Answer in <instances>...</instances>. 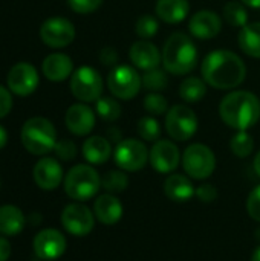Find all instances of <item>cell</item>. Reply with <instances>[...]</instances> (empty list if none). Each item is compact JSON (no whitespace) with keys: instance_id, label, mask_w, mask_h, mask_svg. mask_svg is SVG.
Returning <instances> with one entry per match:
<instances>
[{"instance_id":"cell-10","label":"cell","mask_w":260,"mask_h":261,"mask_svg":"<svg viewBox=\"0 0 260 261\" xmlns=\"http://www.w3.org/2000/svg\"><path fill=\"white\" fill-rule=\"evenodd\" d=\"M107 87L115 98L129 101L138 95L143 80L130 66H116L107 76Z\"/></svg>"},{"instance_id":"cell-3","label":"cell","mask_w":260,"mask_h":261,"mask_svg":"<svg viewBox=\"0 0 260 261\" xmlns=\"http://www.w3.org/2000/svg\"><path fill=\"white\" fill-rule=\"evenodd\" d=\"M162 64L169 73L185 75L198 64V49L185 32H173L162 49Z\"/></svg>"},{"instance_id":"cell-29","label":"cell","mask_w":260,"mask_h":261,"mask_svg":"<svg viewBox=\"0 0 260 261\" xmlns=\"http://www.w3.org/2000/svg\"><path fill=\"white\" fill-rule=\"evenodd\" d=\"M101 187L110 194H118V193H123L127 190L129 177L121 170H112V171H107L101 177Z\"/></svg>"},{"instance_id":"cell-35","label":"cell","mask_w":260,"mask_h":261,"mask_svg":"<svg viewBox=\"0 0 260 261\" xmlns=\"http://www.w3.org/2000/svg\"><path fill=\"white\" fill-rule=\"evenodd\" d=\"M144 109L149 115H153V116H161L164 113L169 112V102L167 99L158 93V92H152L149 95H146L144 98Z\"/></svg>"},{"instance_id":"cell-39","label":"cell","mask_w":260,"mask_h":261,"mask_svg":"<svg viewBox=\"0 0 260 261\" xmlns=\"http://www.w3.org/2000/svg\"><path fill=\"white\" fill-rule=\"evenodd\" d=\"M196 196H198V199H199L201 202H204V203H211V202H215V200L218 199V190H216L213 185H210V184H204V185L198 187Z\"/></svg>"},{"instance_id":"cell-17","label":"cell","mask_w":260,"mask_h":261,"mask_svg":"<svg viewBox=\"0 0 260 261\" xmlns=\"http://www.w3.org/2000/svg\"><path fill=\"white\" fill-rule=\"evenodd\" d=\"M64 122H66L67 130L72 135L86 136L95 127V113L89 106H86L83 102L74 104L67 109V112L64 115Z\"/></svg>"},{"instance_id":"cell-25","label":"cell","mask_w":260,"mask_h":261,"mask_svg":"<svg viewBox=\"0 0 260 261\" xmlns=\"http://www.w3.org/2000/svg\"><path fill=\"white\" fill-rule=\"evenodd\" d=\"M26 219L23 213L14 205L0 206V234L3 236H17L23 231Z\"/></svg>"},{"instance_id":"cell-28","label":"cell","mask_w":260,"mask_h":261,"mask_svg":"<svg viewBox=\"0 0 260 261\" xmlns=\"http://www.w3.org/2000/svg\"><path fill=\"white\" fill-rule=\"evenodd\" d=\"M222 17L230 26L234 28H244L245 24H248V12L241 2L233 0L225 3L222 9Z\"/></svg>"},{"instance_id":"cell-19","label":"cell","mask_w":260,"mask_h":261,"mask_svg":"<svg viewBox=\"0 0 260 261\" xmlns=\"http://www.w3.org/2000/svg\"><path fill=\"white\" fill-rule=\"evenodd\" d=\"M129 57H130V61L133 63V66L144 72L158 67L162 60L159 49L153 43H150V40L135 41L130 46Z\"/></svg>"},{"instance_id":"cell-31","label":"cell","mask_w":260,"mask_h":261,"mask_svg":"<svg viewBox=\"0 0 260 261\" xmlns=\"http://www.w3.org/2000/svg\"><path fill=\"white\" fill-rule=\"evenodd\" d=\"M167 70H161L159 67L146 70L144 75L141 76L143 80V87L150 92H161L167 89L169 86V76L166 73Z\"/></svg>"},{"instance_id":"cell-34","label":"cell","mask_w":260,"mask_h":261,"mask_svg":"<svg viewBox=\"0 0 260 261\" xmlns=\"http://www.w3.org/2000/svg\"><path fill=\"white\" fill-rule=\"evenodd\" d=\"M158 28H159L158 20L150 14H144L136 20L135 32L141 40H150V38H153L156 35Z\"/></svg>"},{"instance_id":"cell-24","label":"cell","mask_w":260,"mask_h":261,"mask_svg":"<svg viewBox=\"0 0 260 261\" xmlns=\"http://www.w3.org/2000/svg\"><path fill=\"white\" fill-rule=\"evenodd\" d=\"M83 156L92 165L106 164L112 156L110 141L103 136H90L83 144Z\"/></svg>"},{"instance_id":"cell-26","label":"cell","mask_w":260,"mask_h":261,"mask_svg":"<svg viewBox=\"0 0 260 261\" xmlns=\"http://www.w3.org/2000/svg\"><path fill=\"white\" fill-rule=\"evenodd\" d=\"M239 46L248 57L260 58V21L248 23L241 28Z\"/></svg>"},{"instance_id":"cell-1","label":"cell","mask_w":260,"mask_h":261,"mask_svg":"<svg viewBox=\"0 0 260 261\" xmlns=\"http://www.w3.org/2000/svg\"><path fill=\"white\" fill-rule=\"evenodd\" d=\"M204 81L218 90H230L241 86L247 76V66L242 58L227 49L210 52L201 66Z\"/></svg>"},{"instance_id":"cell-30","label":"cell","mask_w":260,"mask_h":261,"mask_svg":"<svg viewBox=\"0 0 260 261\" xmlns=\"http://www.w3.org/2000/svg\"><path fill=\"white\" fill-rule=\"evenodd\" d=\"M95 110L98 116L106 122H115L121 116V106L115 98L110 96H101L95 102Z\"/></svg>"},{"instance_id":"cell-13","label":"cell","mask_w":260,"mask_h":261,"mask_svg":"<svg viewBox=\"0 0 260 261\" xmlns=\"http://www.w3.org/2000/svg\"><path fill=\"white\" fill-rule=\"evenodd\" d=\"M63 228L77 237L87 236L95 226V217L92 211L83 203H69L61 213Z\"/></svg>"},{"instance_id":"cell-4","label":"cell","mask_w":260,"mask_h":261,"mask_svg":"<svg viewBox=\"0 0 260 261\" xmlns=\"http://www.w3.org/2000/svg\"><path fill=\"white\" fill-rule=\"evenodd\" d=\"M21 144L35 156H43L54 150L57 144V132L54 124L41 116L28 119L21 127Z\"/></svg>"},{"instance_id":"cell-37","label":"cell","mask_w":260,"mask_h":261,"mask_svg":"<svg viewBox=\"0 0 260 261\" xmlns=\"http://www.w3.org/2000/svg\"><path fill=\"white\" fill-rule=\"evenodd\" d=\"M67 3L77 14H92L101 6L103 0H67Z\"/></svg>"},{"instance_id":"cell-22","label":"cell","mask_w":260,"mask_h":261,"mask_svg":"<svg viewBox=\"0 0 260 261\" xmlns=\"http://www.w3.org/2000/svg\"><path fill=\"white\" fill-rule=\"evenodd\" d=\"M190 11L188 0H158L155 12L161 21L167 24H178L185 20Z\"/></svg>"},{"instance_id":"cell-6","label":"cell","mask_w":260,"mask_h":261,"mask_svg":"<svg viewBox=\"0 0 260 261\" xmlns=\"http://www.w3.org/2000/svg\"><path fill=\"white\" fill-rule=\"evenodd\" d=\"M182 167L188 177L204 180L210 177L216 168L215 153L204 144H192L182 154Z\"/></svg>"},{"instance_id":"cell-41","label":"cell","mask_w":260,"mask_h":261,"mask_svg":"<svg viewBox=\"0 0 260 261\" xmlns=\"http://www.w3.org/2000/svg\"><path fill=\"white\" fill-rule=\"evenodd\" d=\"M118 52L113 49V47H103L100 50V61L104 64V66H115L118 63Z\"/></svg>"},{"instance_id":"cell-7","label":"cell","mask_w":260,"mask_h":261,"mask_svg":"<svg viewBox=\"0 0 260 261\" xmlns=\"http://www.w3.org/2000/svg\"><path fill=\"white\" fill-rule=\"evenodd\" d=\"M72 95L81 102H97L103 93V78L90 66H81L70 75Z\"/></svg>"},{"instance_id":"cell-16","label":"cell","mask_w":260,"mask_h":261,"mask_svg":"<svg viewBox=\"0 0 260 261\" xmlns=\"http://www.w3.org/2000/svg\"><path fill=\"white\" fill-rule=\"evenodd\" d=\"M188 29L195 38L211 40L219 35L222 29V20L215 11L202 9L190 18Z\"/></svg>"},{"instance_id":"cell-15","label":"cell","mask_w":260,"mask_h":261,"mask_svg":"<svg viewBox=\"0 0 260 261\" xmlns=\"http://www.w3.org/2000/svg\"><path fill=\"white\" fill-rule=\"evenodd\" d=\"M149 161L155 171L158 173H172L178 168L181 161V153L172 141L161 139L153 144L149 151Z\"/></svg>"},{"instance_id":"cell-14","label":"cell","mask_w":260,"mask_h":261,"mask_svg":"<svg viewBox=\"0 0 260 261\" xmlns=\"http://www.w3.org/2000/svg\"><path fill=\"white\" fill-rule=\"evenodd\" d=\"M32 246L38 258L46 261L57 260L66 251V239L60 231L48 228L35 236Z\"/></svg>"},{"instance_id":"cell-42","label":"cell","mask_w":260,"mask_h":261,"mask_svg":"<svg viewBox=\"0 0 260 261\" xmlns=\"http://www.w3.org/2000/svg\"><path fill=\"white\" fill-rule=\"evenodd\" d=\"M11 255V245L5 237H0V261H8Z\"/></svg>"},{"instance_id":"cell-5","label":"cell","mask_w":260,"mask_h":261,"mask_svg":"<svg viewBox=\"0 0 260 261\" xmlns=\"http://www.w3.org/2000/svg\"><path fill=\"white\" fill-rule=\"evenodd\" d=\"M101 187V177L97 170L90 165H75L64 177L66 194L77 202H84L92 199Z\"/></svg>"},{"instance_id":"cell-40","label":"cell","mask_w":260,"mask_h":261,"mask_svg":"<svg viewBox=\"0 0 260 261\" xmlns=\"http://www.w3.org/2000/svg\"><path fill=\"white\" fill-rule=\"evenodd\" d=\"M12 109V96H11V90H8L6 87L0 86V119L5 118Z\"/></svg>"},{"instance_id":"cell-38","label":"cell","mask_w":260,"mask_h":261,"mask_svg":"<svg viewBox=\"0 0 260 261\" xmlns=\"http://www.w3.org/2000/svg\"><path fill=\"white\" fill-rule=\"evenodd\" d=\"M247 211L251 219L260 223V185H257L247 199Z\"/></svg>"},{"instance_id":"cell-9","label":"cell","mask_w":260,"mask_h":261,"mask_svg":"<svg viewBox=\"0 0 260 261\" xmlns=\"http://www.w3.org/2000/svg\"><path fill=\"white\" fill-rule=\"evenodd\" d=\"M113 159L123 171H139L149 162V150L143 141L133 138L123 139L113 151Z\"/></svg>"},{"instance_id":"cell-32","label":"cell","mask_w":260,"mask_h":261,"mask_svg":"<svg viewBox=\"0 0 260 261\" xmlns=\"http://www.w3.org/2000/svg\"><path fill=\"white\" fill-rule=\"evenodd\" d=\"M230 148L233 151L234 156L238 158H248L253 150H254V139L251 135L247 133V130L244 132H238L231 141H230Z\"/></svg>"},{"instance_id":"cell-27","label":"cell","mask_w":260,"mask_h":261,"mask_svg":"<svg viewBox=\"0 0 260 261\" xmlns=\"http://www.w3.org/2000/svg\"><path fill=\"white\" fill-rule=\"evenodd\" d=\"M207 95V83L198 76L185 78L179 86V96L185 102H199Z\"/></svg>"},{"instance_id":"cell-46","label":"cell","mask_w":260,"mask_h":261,"mask_svg":"<svg viewBox=\"0 0 260 261\" xmlns=\"http://www.w3.org/2000/svg\"><path fill=\"white\" fill-rule=\"evenodd\" d=\"M251 261H260V246L254 251L253 257H251Z\"/></svg>"},{"instance_id":"cell-44","label":"cell","mask_w":260,"mask_h":261,"mask_svg":"<svg viewBox=\"0 0 260 261\" xmlns=\"http://www.w3.org/2000/svg\"><path fill=\"white\" fill-rule=\"evenodd\" d=\"M253 167H254V171H256V174L260 177V151L256 154V158H254V162H253Z\"/></svg>"},{"instance_id":"cell-12","label":"cell","mask_w":260,"mask_h":261,"mask_svg":"<svg viewBox=\"0 0 260 261\" xmlns=\"http://www.w3.org/2000/svg\"><path fill=\"white\" fill-rule=\"evenodd\" d=\"M8 89L17 96H29L35 92L40 83L37 69L25 61L14 64L6 76Z\"/></svg>"},{"instance_id":"cell-11","label":"cell","mask_w":260,"mask_h":261,"mask_svg":"<svg viewBox=\"0 0 260 261\" xmlns=\"http://www.w3.org/2000/svg\"><path fill=\"white\" fill-rule=\"evenodd\" d=\"M40 38L49 47H66L75 38V28L72 21L64 17H51L41 23Z\"/></svg>"},{"instance_id":"cell-43","label":"cell","mask_w":260,"mask_h":261,"mask_svg":"<svg viewBox=\"0 0 260 261\" xmlns=\"http://www.w3.org/2000/svg\"><path fill=\"white\" fill-rule=\"evenodd\" d=\"M6 142H8V132L5 130L3 125H0V150L6 145Z\"/></svg>"},{"instance_id":"cell-2","label":"cell","mask_w":260,"mask_h":261,"mask_svg":"<svg viewBox=\"0 0 260 261\" xmlns=\"http://www.w3.org/2000/svg\"><path fill=\"white\" fill-rule=\"evenodd\" d=\"M221 119L238 132L254 127L260 119L259 98L248 90H234L219 104Z\"/></svg>"},{"instance_id":"cell-47","label":"cell","mask_w":260,"mask_h":261,"mask_svg":"<svg viewBox=\"0 0 260 261\" xmlns=\"http://www.w3.org/2000/svg\"><path fill=\"white\" fill-rule=\"evenodd\" d=\"M256 237H257V240H259V242H260V228H259V229H257V231H256Z\"/></svg>"},{"instance_id":"cell-18","label":"cell","mask_w":260,"mask_h":261,"mask_svg":"<svg viewBox=\"0 0 260 261\" xmlns=\"http://www.w3.org/2000/svg\"><path fill=\"white\" fill-rule=\"evenodd\" d=\"M32 176L38 188L44 191H52L63 180V168L57 159L43 158L35 164L32 170Z\"/></svg>"},{"instance_id":"cell-33","label":"cell","mask_w":260,"mask_h":261,"mask_svg":"<svg viewBox=\"0 0 260 261\" xmlns=\"http://www.w3.org/2000/svg\"><path fill=\"white\" fill-rule=\"evenodd\" d=\"M136 132L141 136V139L149 141V142H156V141H159V136H161L159 122L153 116L141 118L136 124Z\"/></svg>"},{"instance_id":"cell-23","label":"cell","mask_w":260,"mask_h":261,"mask_svg":"<svg viewBox=\"0 0 260 261\" xmlns=\"http://www.w3.org/2000/svg\"><path fill=\"white\" fill-rule=\"evenodd\" d=\"M164 193L172 202L184 203L196 194V190L188 177L182 174H170L164 182Z\"/></svg>"},{"instance_id":"cell-20","label":"cell","mask_w":260,"mask_h":261,"mask_svg":"<svg viewBox=\"0 0 260 261\" xmlns=\"http://www.w3.org/2000/svg\"><path fill=\"white\" fill-rule=\"evenodd\" d=\"M41 72L49 81L60 83L74 73V63L69 55L61 52H54L43 60Z\"/></svg>"},{"instance_id":"cell-8","label":"cell","mask_w":260,"mask_h":261,"mask_svg":"<svg viewBox=\"0 0 260 261\" xmlns=\"http://www.w3.org/2000/svg\"><path fill=\"white\" fill-rule=\"evenodd\" d=\"M166 130L169 136L178 142L188 141L198 130V116L184 104L173 106L166 115Z\"/></svg>"},{"instance_id":"cell-45","label":"cell","mask_w":260,"mask_h":261,"mask_svg":"<svg viewBox=\"0 0 260 261\" xmlns=\"http://www.w3.org/2000/svg\"><path fill=\"white\" fill-rule=\"evenodd\" d=\"M242 3L250 8H260V0H242Z\"/></svg>"},{"instance_id":"cell-21","label":"cell","mask_w":260,"mask_h":261,"mask_svg":"<svg viewBox=\"0 0 260 261\" xmlns=\"http://www.w3.org/2000/svg\"><path fill=\"white\" fill-rule=\"evenodd\" d=\"M93 214L100 220V223L106 226H112L120 222L123 217V205L118 197L113 194H101L93 203Z\"/></svg>"},{"instance_id":"cell-36","label":"cell","mask_w":260,"mask_h":261,"mask_svg":"<svg viewBox=\"0 0 260 261\" xmlns=\"http://www.w3.org/2000/svg\"><path fill=\"white\" fill-rule=\"evenodd\" d=\"M54 151H55L58 159L67 162V161H72L77 156V145L70 139H61V141H57V144L54 147Z\"/></svg>"}]
</instances>
